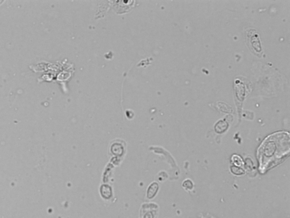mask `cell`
I'll return each mask as SVG.
<instances>
[{
    "label": "cell",
    "instance_id": "cell-5",
    "mask_svg": "<svg viewBox=\"0 0 290 218\" xmlns=\"http://www.w3.org/2000/svg\"><path fill=\"white\" fill-rule=\"evenodd\" d=\"M231 170H232V171L233 172V173L236 174H241L244 173V171L242 169H241L240 168H236L235 166H232V168H231Z\"/></svg>",
    "mask_w": 290,
    "mask_h": 218
},
{
    "label": "cell",
    "instance_id": "cell-4",
    "mask_svg": "<svg viewBox=\"0 0 290 218\" xmlns=\"http://www.w3.org/2000/svg\"><path fill=\"white\" fill-rule=\"evenodd\" d=\"M232 159L233 162L237 166H241L243 164L242 159L239 156L234 155V156H232Z\"/></svg>",
    "mask_w": 290,
    "mask_h": 218
},
{
    "label": "cell",
    "instance_id": "cell-2",
    "mask_svg": "<svg viewBox=\"0 0 290 218\" xmlns=\"http://www.w3.org/2000/svg\"><path fill=\"white\" fill-rule=\"evenodd\" d=\"M158 187L159 186H158V183L155 182L153 183L150 186V187L148 189V192H147V195L148 198H152L155 195L158 191Z\"/></svg>",
    "mask_w": 290,
    "mask_h": 218
},
{
    "label": "cell",
    "instance_id": "cell-3",
    "mask_svg": "<svg viewBox=\"0 0 290 218\" xmlns=\"http://www.w3.org/2000/svg\"><path fill=\"white\" fill-rule=\"evenodd\" d=\"M102 194L104 197L106 198H108L110 197L111 195V189L108 186L104 185L102 187L101 190Z\"/></svg>",
    "mask_w": 290,
    "mask_h": 218
},
{
    "label": "cell",
    "instance_id": "cell-1",
    "mask_svg": "<svg viewBox=\"0 0 290 218\" xmlns=\"http://www.w3.org/2000/svg\"><path fill=\"white\" fill-rule=\"evenodd\" d=\"M290 135L280 132L270 135L260 146L258 151L260 170L262 173L279 164L290 152Z\"/></svg>",
    "mask_w": 290,
    "mask_h": 218
},
{
    "label": "cell",
    "instance_id": "cell-6",
    "mask_svg": "<svg viewBox=\"0 0 290 218\" xmlns=\"http://www.w3.org/2000/svg\"><path fill=\"white\" fill-rule=\"evenodd\" d=\"M183 186L184 187L187 188V189H191L193 187V183H192L191 181L188 180H186L185 181H184V182Z\"/></svg>",
    "mask_w": 290,
    "mask_h": 218
}]
</instances>
